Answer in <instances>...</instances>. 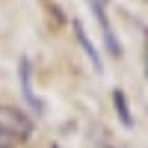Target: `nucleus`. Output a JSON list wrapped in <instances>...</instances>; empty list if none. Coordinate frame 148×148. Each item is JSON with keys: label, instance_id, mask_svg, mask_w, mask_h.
Segmentation results:
<instances>
[{"label": "nucleus", "instance_id": "nucleus-2", "mask_svg": "<svg viewBox=\"0 0 148 148\" xmlns=\"http://www.w3.org/2000/svg\"><path fill=\"white\" fill-rule=\"evenodd\" d=\"M18 83H21V98L27 101V107L33 110L36 116H45V101L33 92V62L27 56L18 59Z\"/></svg>", "mask_w": 148, "mask_h": 148}, {"label": "nucleus", "instance_id": "nucleus-6", "mask_svg": "<svg viewBox=\"0 0 148 148\" xmlns=\"http://www.w3.org/2000/svg\"><path fill=\"white\" fill-rule=\"evenodd\" d=\"M0 148H18V142L12 136H6V133H0Z\"/></svg>", "mask_w": 148, "mask_h": 148}, {"label": "nucleus", "instance_id": "nucleus-5", "mask_svg": "<svg viewBox=\"0 0 148 148\" xmlns=\"http://www.w3.org/2000/svg\"><path fill=\"white\" fill-rule=\"evenodd\" d=\"M113 104H116V113H119V121L125 127H133V116H130V104H127V95L121 89H113Z\"/></svg>", "mask_w": 148, "mask_h": 148}, {"label": "nucleus", "instance_id": "nucleus-4", "mask_svg": "<svg viewBox=\"0 0 148 148\" xmlns=\"http://www.w3.org/2000/svg\"><path fill=\"white\" fill-rule=\"evenodd\" d=\"M74 36H77V45L83 47V53L89 56V62H92V68L101 74L104 71V62H101V53H98V47L89 42V36H86V30H83V24L80 21H74Z\"/></svg>", "mask_w": 148, "mask_h": 148}, {"label": "nucleus", "instance_id": "nucleus-7", "mask_svg": "<svg viewBox=\"0 0 148 148\" xmlns=\"http://www.w3.org/2000/svg\"><path fill=\"white\" fill-rule=\"evenodd\" d=\"M142 56H145V62H142V65H145V77H148V33H145V47H142Z\"/></svg>", "mask_w": 148, "mask_h": 148}, {"label": "nucleus", "instance_id": "nucleus-1", "mask_svg": "<svg viewBox=\"0 0 148 148\" xmlns=\"http://www.w3.org/2000/svg\"><path fill=\"white\" fill-rule=\"evenodd\" d=\"M0 133L12 136L15 142H27L33 136V119L24 113L21 107L0 104Z\"/></svg>", "mask_w": 148, "mask_h": 148}, {"label": "nucleus", "instance_id": "nucleus-3", "mask_svg": "<svg viewBox=\"0 0 148 148\" xmlns=\"http://www.w3.org/2000/svg\"><path fill=\"white\" fill-rule=\"evenodd\" d=\"M89 9L95 12V18H98V24H101V33H104V42H107V51L113 53L116 59L125 53L121 51V42H119V36L113 33V27H110V18H107V6L104 3H89Z\"/></svg>", "mask_w": 148, "mask_h": 148}]
</instances>
